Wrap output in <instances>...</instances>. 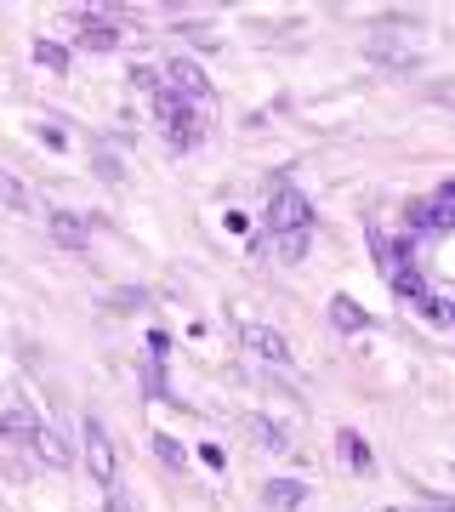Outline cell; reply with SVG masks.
I'll return each instance as SVG.
<instances>
[{
    "label": "cell",
    "instance_id": "15",
    "mask_svg": "<svg viewBox=\"0 0 455 512\" xmlns=\"http://www.w3.org/2000/svg\"><path fill=\"white\" fill-rule=\"evenodd\" d=\"M143 387L148 399H165V359H143Z\"/></svg>",
    "mask_w": 455,
    "mask_h": 512
},
{
    "label": "cell",
    "instance_id": "19",
    "mask_svg": "<svg viewBox=\"0 0 455 512\" xmlns=\"http://www.w3.org/2000/svg\"><path fill=\"white\" fill-rule=\"evenodd\" d=\"M131 80H137L143 92H160V74H154V69H131Z\"/></svg>",
    "mask_w": 455,
    "mask_h": 512
},
{
    "label": "cell",
    "instance_id": "10",
    "mask_svg": "<svg viewBox=\"0 0 455 512\" xmlns=\"http://www.w3.org/2000/svg\"><path fill=\"white\" fill-rule=\"evenodd\" d=\"M330 325L342 330V336H353V330H364V313L353 296H330Z\"/></svg>",
    "mask_w": 455,
    "mask_h": 512
},
{
    "label": "cell",
    "instance_id": "17",
    "mask_svg": "<svg viewBox=\"0 0 455 512\" xmlns=\"http://www.w3.org/2000/svg\"><path fill=\"white\" fill-rule=\"evenodd\" d=\"M245 427H251V433H256V444H273V450L285 444V433H279L273 421H262V416H251V421H245Z\"/></svg>",
    "mask_w": 455,
    "mask_h": 512
},
{
    "label": "cell",
    "instance_id": "13",
    "mask_svg": "<svg viewBox=\"0 0 455 512\" xmlns=\"http://www.w3.org/2000/svg\"><path fill=\"white\" fill-rule=\"evenodd\" d=\"M0 205H6V211H29V194H23V183H18V177H6V171H0Z\"/></svg>",
    "mask_w": 455,
    "mask_h": 512
},
{
    "label": "cell",
    "instance_id": "6",
    "mask_svg": "<svg viewBox=\"0 0 455 512\" xmlns=\"http://www.w3.org/2000/svg\"><path fill=\"white\" fill-rule=\"evenodd\" d=\"M46 228H52V239L63 251H86L91 245V222L80 211H46Z\"/></svg>",
    "mask_w": 455,
    "mask_h": 512
},
{
    "label": "cell",
    "instance_id": "18",
    "mask_svg": "<svg viewBox=\"0 0 455 512\" xmlns=\"http://www.w3.org/2000/svg\"><path fill=\"white\" fill-rule=\"evenodd\" d=\"M154 450H160V461L171 467V473H182V467H188V456L177 450V439H154Z\"/></svg>",
    "mask_w": 455,
    "mask_h": 512
},
{
    "label": "cell",
    "instance_id": "22",
    "mask_svg": "<svg viewBox=\"0 0 455 512\" xmlns=\"http://www.w3.org/2000/svg\"><path fill=\"white\" fill-rule=\"evenodd\" d=\"M427 512H455V501H427Z\"/></svg>",
    "mask_w": 455,
    "mask_h": 512
},
{
    "label": "cell",
    "instance_id": "1",
    "mask_svg": "<svg viewBox=\"0 0 455 512\" xmlns=\"http://www.w3.org/2000/svg\"><path fill=\"white\" fill-rule=\"evenodd\" d=\"M268 228L273 234H308L313 228V205H308V194H296L285 177L268 188Z\"/></svg>",
    "mask_w": 455,
    "mask_h": 512
},
{
    "label": "cell",
    "instance_id": "2",
    "mask_svg": "<svg viewBox=\"0 0 455 512\" xmlns=\"http://www.w3.org/2000/svg\"><path fill=\"white\" fill-rule=\"evenodd\" d=\"M160 126H165V143L177 148V154H188V148L200 143V114H194V103H182L177 92H165L160 86Z\"/></svg>",
    "mask_w": 455,
    "mask_h": 512
},
{
    "label": "cell",
    "instance_id": "16",
    "mask_svg": "<svg viewBox=\"0 0 455 512\" xmlns=\"http://www.w3.org/2000/svg\"><path fill=\"white\" fill-rule=\"evenodd\" d=\"M91 165H97V177H103V183H126V171H120V160H114L109 148H97V160H91Z\"/></svg>",
    "mask_w": 455,
    "mask_h": 512
},
{
    "label": "cell",
    "instance_id": "8",
    "mask_svg": "<svg viewBox=\"0 0 455 512\" xmlns=\"http://www.w3.org/2000/svg\"><path fill=\"white\" fill-rule=\"evenodd\" d=\"M80 46H86V52H114V46H120V29H114L103 12H86V18H80Z\"/></svg>",
    "mask_w": 455,
    "mask_h": 512
},
{
    "label": "cell",
    "instance_id": "9",
    "mask_svg": "<svg viewBox=\"0 0 455 512\" xmlns=\"http://www.w3.org/2000/svg\"><path fill=\"white\" fill-rule=\"evenodd\" d=\"M336 450H342V461L353 467V473H370V467H376V456H370V444H364L359 433H353V427H342V433H336Z\"/></svg>",
    "mask_w": 455,
    "mask_h": 512
},
{
    "label": "cell",
    "instance_id": "23",
    "mask_svg": "<svg viewBox=\"0 0 455 512\" xmlns=\"http://www.w3.org/2000/svg\"><path fill=\"white\" fill-rule=\"evenodd\" d=\"M444 200H455V177H450V183H444Z\"/></svg>",
    "mask_w": 455,
    "mask_h": 512
},
{
    "label": "cell",
    "instance_id": "3",
    "mask_svg": "<svg viewBox=\"0 0 455 512\" xmlns=\"http://www.w3.org/2000/svg\"><path fill=\"white\" fill-rule=\"evenodd\" d=\"M80 433H86V461H91V478H97L103 490H114V484H120V467H114V439H109V427H103L97 416H86V427H80Z\"/></svg>",
    "mask_w": 455,
    "mask_h": 512
},
{
    "label": "cell",
    "instance_id": "14",
    "mask_svg": "<svg viewBox=\"0 0 455 512\" xmlns=\"http://www.w3.org/2000/svg\"><path fill=\"white\" fill-rule=\"evenodd\" d=\"M273 245H279V262H302L308 256V234H273Z\"/></svg>",
    "mask_w": 455,
    "mask_h": 512
},
{
    "label": "cell",
    "instance_id": "20",
    "mask_svg": "<svg viewBox=\"0 0 455 512\" xmlns=\"http://www.w3.org/2000/svg\"><path fill=\"white\" fill-rule=\"evenodd\" d=\"M114 308H120V313H131V308H143V291H120V296H114Z\"/></svg>",
    "mask_w": 455,
    "mask_h": 512
},
{
    "label": "cell",
    "instance_id": "21",
    "mask_svg": "<svg viewBox=\"0 0 455 512\" xmlns=\"http://www.w3.org/2000/svg\"><path fill=\"white\" fill-rule=\"evenodd\" d=\"M109 512H131V501H126V490H120V484L109 490Z\"/></svg>",
    "mask_w": 455,
    "mask_h": 512
},
{
    "label": "cell",
    "instance_id": "4",
    "mask_svg": "<svg viewBox=\"0 0 455 512\" xmlns=\"http://www.w3.org/2000/svg\"><path fill=\"white\" fill-rule=\"evenodd\" d=\"M239 342H245L256 359H268V365H291V342H285L273 325H245L239 330Z\"/></svg>",
    "mask_w": 455,
    "mask_h": 512
},
{
    "label": "cell",
    "instance_id": "11",
    "mask_svg": "<svg viewBox=\"0 0 455 512\" xmlns=\"http://www.w3.org/2000/svg\"><path fill=\"white\" fill-rule=\"evenodd\" d=\"M35 63L46 74H69V46H57V40H35Z\"/></svg>",
    "mask_w": 455,
    "mask_h": 512
},
{
    "label": "cell",
    "instance_id": "5",
    "mask_svg": "<svg viewBox=\"0 0 455 512\" xmlns=\"http://www.w3.org/2000/svg\"><path fill=\"white\" fill-rule=\"evenodd\" d=\"M165 92H177L182 103H205L211 97V86H205V74L188 63V57H177V63H165Z\"/></svg>",
    "mask_w": 455,
    "mask_h": 512
},
{
    "label": "cell",
    "instance_id": "12",
    "mask_svg": "<svg viewBox=\"0 0 455 512\" xmlns=\"http://www.w3.org/2000/svg\"><path fill=\"white\" fill-rule=\"evenodd\" d=\"M35 450L52 461V467H69V450H63V439H57L52 427H40V433H35Z\"/></svg>",
    "mask_w": 455,
    "mask_h": 512
},
{
    "label": "cell",
    "instance_id": "7",
    "mask_svg": "<svg viewBox=\"0 0 455 512\" xmlns=\"http://www.w3.org/2000/svg\"><path fill=\"white\" fill-rule=\"evenodd\" d=\"M308 501V484L302 478H273L268 490H262V512H296Z\"/></svg>",
    "mask_w": 455,
    "mask_h": 512
}]
</instances>
